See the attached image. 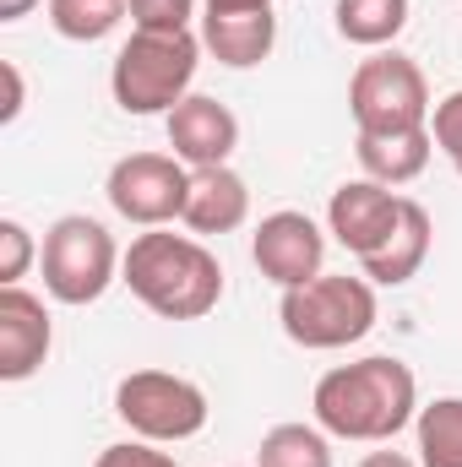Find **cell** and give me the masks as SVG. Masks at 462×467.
Listing matches in <instances>:
<instances>
[{"label":"cell","mask_w":462,"mask_h":467,"mask_svg":"<svg viewBox=\"0 0 462 467\" xmlns=\"http://www.w3.org/2000/svg\"><path fill=\"white\" fill-rule=\"evenodd\" d=\"M278 44V16L272 5H239V11H202V49L218 55V66L250 71L272 55Z\"/></svg>","instance_id":"13"},{"label":"cell","mask_w":462,"mask_h":467,"mask_svg":"<svg viewBox=\"0 0 462 467\" xmlns=\"http://www.w3.org/2000/svg\"><path fill=\"white\" fill-rule=\"evenodd\" d=\"M49 348H55V321H49L44 299L27 294L22 283L0 288V380L16 386V380L38 375Z\"/></svg>","instance_id":"12"},{"label":"cell","mask_w":462,"mask_h":467,"mask_svg":"<svg viewBox=\"0 0 462 467\" xmlns=\"http://www.w3.org/2000/svg\"><path fill=\"white\" fill-rule=\"evenodd\" d=\"M256 467H332V435L321 424H272L256 446Z\"/></svg>","instance_id":"19"},{"label":"cell","mask_w":462,"mask_h":467,"mask_svg":"<svg viewBox=\"0 0 462 467\" xmlns=\"http://www.w3.org/2000/svg\"><path fill=\"white\" fill-rule=\"evenodd\" d=\"M359 467H419V462L403 457V451H370V457H359Z\"/></svg>","instance_id":"26"},{"label":"cell","mask_w":462,"mask_h":467,"mask_svg":"<svg viewBox=\"0 0 462 467\" xmlns=\"http://www.w3.org/2000/svg\"><path fill=\"white\" fill-rule=\"evenodd\" d=\"M408 27V0H338V33L359 49H386Z\"/></svg>","instance_id":"18"},{"label":"cell","mask_w":462,"mask_h":467,"mask_svg":"<svg viewBox=\"0 0 462 467\" xmlns=\"http://www.w3.org/2000/svg\"><path fill=\"white\" fill-rule=\"evenodd\" d=\"M202 0H125V16L136 33H191Z\"/></svg>","instance_id":"21"},{"label":"cell","mask_w":462,"mask_h":467,"mask_svg":"<svg viewBox=\"0 0 462 467\" xmlns=\"http://www.w3.org/2000/svg\"><path fill=\"white\" fill-rule=\"evenodd\" d=\"M0 77H5V104H0V119L11 125V119L22 115V71H16V60H0Z\"/></svg>","instance_id":"25"},{"label":"cell","mask_w":462,"mask_h":467,"mask_svg":"<svg viewBox=\"0 0 462 467\" xmlns=\"http://www.w3.org/2000/svg\"><path fill=\"white\" fill-rule=\"evenodd\" d=\"M207 391L174 369H131L115 386V419L152 446H180L207 430Z\"/></svg>","instance_id":"6"},{"label":"cell","mask_w":462,"mask_h":467,"mask_svg":"<svg viewBox=\"0 0 462 467\" xmlns=\"http://www.w3.org/2000/svg\"><path fill=\"white\" fill-rule=\"evenodd\" d=\"M120 283L163 321H202L224 299V266L196 234L147 229L131 239Z\"/></svg>","instance_id":"2"},{"label":"cell","mask_w":462,"mask_h":467,"mask_svg":"<svg viewBox=\"0 0 462 467\" xmlns=\"http://www.w3.org/2000/svg\"><path fill=\"white\" fill-rule=\"evenodd\" d=\"M104 196H110V207L125 223H136V229H169L185 213L191 169L174 152H125L110 169V180H104Z\"/></svg>","instance_id":"8"},{"label":"cell","mask_w":462,"mask_h":467,"mask_svg":"<svg viewBox=\"0 0 462 467\" xmlns=\"http://www.w3.org/2000/svg\"><path fill=\"white\" fill-rule=\"evenodd\" d=\"M163 130H169V147L185 169H218L239 147V119L213 93H191L185 104H174L163 115Z\"/></svg>","instance_id":"11"},{"label":"cell","mask_w":462,"mask_h":467,"mask_svg":"<svg viewBox=\"0 0 462 467\" xmlns=\"http://www.w3.org/2000/svg\"><path fill=\"white\" fill-rule=\"evenodd\" d=\"M430 239H436L430 207L403 196V218H397V229L386 234V244H381L375 255H364V261H359V272H364L375 288H403V283H414V277H419V266L430 261Z\"/></svg>","instance_id":"16"},{"label":"cell","mask_w":462,"mask_h":467,"mask_svg":"<svg viewBox=\"0 0 462 467\" xmlns=\"http://www.w3.org/2000/svg\"><path fill=\"white\" fill-rule=\"evenodd\" d=\"M245 218H250V185L234 174L229 163H218V169H191V196H185L180 223L196 234V239L245 229Z\"/></svg>","instance_id":"14"},{"label":"cell","mask_w":462,"mask_h":467,"mask_svg":"<svg viewBox=\"0 0 462 467\" xmlns=\"http://www.w3.org/2000/svg\"><path fill=\"white\" fill-rule=\"evenodd\" d=\"M397 218H403V196L392 185H381V180H348L327 202V234L359 261L386 244Z\"/></svg>","instance_id":"10"},{"label":"cell","mask_w":462,"mask_h":467,"mask_svg":"<svg viewBox=\"0 0 462 467\" xmlns=\"http://www.w3.org/2000/svg\"><path fill=\"white\" fill-rule=\"evenodd\" d=\"M93 467H180L169 451H158L152 441H120V446H104Z\"/></svg>","instance_id":"24"},{"label":"cell","mask_w":462,"mask_h":467,"mask_svg":"<svg viewBox=\"0 0 462 467\" xmlns=\"http://www.w3.org/2000/svg\"><path fill=\"white\" fill-rule=\"evenodd\" d=\"M202 66V33H136L120 44L115 66H110V93L125 115H169L174 104L191 99Z\"/></svg>","instance_id":"3"},{"label":"cell","mask_w":462,"mask_h":467,"mask_svg":"<svg viewBox=\"0 0 462 467\" xmlns=\"http://www.w3.org/2000/svg\"><path fill=\"white\" fill-rule=\"evenodd\" d=\"M310 408H316V424L332 441L386 446L419 419V380L403 358L370 353V358L327 369L310 391Z\"/></svg>","instance_id":"1"},{"label":"cell","mask_w":462,"mask_h":467,"mask_svg":"<svg viewBox=\"0 0 462 467\" xmlns=\"http://www.w3.org/2000/svg\"><path fill=\"white\" fill-rule=\"evenodd\" d=\"M38 250H44V244H33L27 223L0 218V288H16V283L27 277V266H33V255H38Z\"/></svg>","instance_id":"22"},{"label":"cell","mask_w":462,"mask_h":467,"mask_svg":"<svg viewBox=\"0 0 462 467\" xmlns=\"http://www.w3.org/2000/svg\"><path fill=\"white\" fill-rule=\"evenodd\" d=\"M430 136H436V147L446 152V163L462 174V88L446 93V99L430 109Z\"/></svg>","instance_id":"23"},{"label":"cell","mask_w":462,"mask_h":467,"mask_svg":"<svg viewBox=\"0 0 462 467\" xmlns=\"http://www.w3.org/2000/svg\"><path fill=\"white\" fill-rule=\"evenodd\" d=\"M49 27L71 44H99L125 22V0H44Z\"/></svg>","instance_id":"20"},{"label":"cell","mask_w":462,"mask_h":467,"mask_svg":"<svg viewBox=\"0 0 462 467\" xmlns=\"http://www.w3.org/2000/svg\"><path fill=\"white\" fill-rule=\"evenodd\" d=\"M419 467H462V397H436L414 419Z\"/></svg>","instance_id":"17"},{"label":"cell","mask_w":462,"mask_h":467,"mask_svg":"<svg viewBox=\"0 0 462 467\" xmlns=\"http://www.w3.org/2000/svg\"><path fill=\"white\" fill-rule=\"evenodd\" d=\"M239 5H272V0H202V11H239Z\"/></svg>","instance_id":"28"},{"label":"cell","mask_w":462,"mask_h":467,"mask_svg":"<svg viewBox=\"0 0 462 467\" xmlns=\"http://www.w3.org/2000/svg\"><path fill=\"white\" fill-rule=\"evenodd\" d=\"M120 261H125V250L99 218L66 213L44 229V250H38L44 294L55 305H99L110 294V283L120 277Z\"/></svg>","instance_id":"5"},{"label":"cell","mask_w":462,"mask_h":467,"mask_svg":"<svg viewBox=\"0 0 462 467\" xmlns=\"http://www.w3.org/2000/svg\"><path fill=\"white\" fill-rule=\"evenodd\" d=\"M353 158L364 169V180H381V185H414L430 158H436V136L430 125L425 130H353Z\"/></svg>","instance_id":"15"},{"label":"cell","mask_w":462,"mask_h":467,"mask_svg":"<svg viewBox=\"0 0 462 467\" xmlns=\"http://www.w3.org/2000/svg\"><path fill=\"white\" fill-rule=\"evenodd\" d=\"M250 261H256V272L267 283L299 288V283L327 272V234H321V223L310 213H294V207L267 213L256 223V234H250Z\"/></svg>","instance_id":"9"},{"label":"cell","mask_w":462,"mask_h":467,"mask_svg":"<svg viewBox=\"0 0 462 467\" xmlns=\"http://www.w3.org/2000/svg\"><path fill=\"white\" fill-rule=\"evenodd\" d=\"M38 0H0V22H22Z\"/></svg>","instance_id":"27"},{"label":"cell","mask_w":462,"mask_h":467,"mask_svg":"<svg viewBox=\"0 0 462 467\" xmlns=\"http://www.w3.org/2000/svg\"><path fill=\"white\" fill-rule=\"evenodd\" d=\"M381 305H375V283L359 272H321L299 288H283V305H278V321H283V337L299 343L310 353H332L348 348L359 337H370Z\"/></svg>","instance_id":"4"},{"label":"cell","mask_w":462,"mask_h":467,"mask_svg":"<svg viewBox=\"0 0 462 467\" xmlns=\"http://www.w3.org/2000/svg\"><path fill=\"white\" fill-rule=\"evenodd\" d=\"M430 82L419 60L397 49H370V60L348 77V115L353 130H425L430 125Z\"/></svg>","instance_id":"7"}]
</instances>
